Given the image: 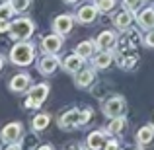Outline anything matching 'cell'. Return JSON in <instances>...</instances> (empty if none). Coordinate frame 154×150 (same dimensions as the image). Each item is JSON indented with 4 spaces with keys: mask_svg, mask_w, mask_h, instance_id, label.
Masks as SVG:
<instances>
[{
    "mask_svg": "<svg viewBox=\"0 0 154 150\" xmlns=\"http://www.w3.org/2000/svg\"><path fill=\"white\" fill-rule=\"evenodd\" d=\"M35 59V45L27 41H18L10 51V60L18 66H27Z\"/></svg>",
    "mask_w": 154,
    "mask_h": 150,
    "instance_id": "obj_1",
    "label": "cell"
},
{
    "mask_svg": "<svg viewBox=\"0 0 154 150\" xmlns=\"http://www.w3.org/2000/svg\"><path fill=\"white\" fill-rule=\"evenodd\" d=\"M33 31H35L33 20L18 18L10 23V31H8V33H10V37L16 39V41H26V39H29L31 35H33Z\"/></svg>",
    "mask_w": 154,
    "mask_h": 150,
    "instance_id": "obj_2",
    "label": "cell"
},
{
    "mask_svg": "<svg viewBox=\"0 0 154 150\" xmlns=\"http://www.w3.org/2000/svg\"><path fill=\"white\" fill-rule=\"evenodd\" d=\"M125 107H127V103H125V98H123V96H119V94H115V96H107V98L103 99V103H102V111H103V115H105V117H109V119L123 115Z\"/></svg>",
    "mask_w": 154,
    "mask_h": 150,
    "instance_id": "obj_3",
    "label": "cell"
},
{
    "mask_svg": "<svg viewBox=\"0 0 154 150\" xmlns=\"http://www.w3.org/2000/svg\"><path fill=\"white\" fill-rule=\"evenodd\" d=\"M47 96H49V84L41 82V84H37V86H33L29 90L27 99H26V107L27 109H39L43 105V101L47 99Z\"/></svg>",
    "mask_w": 154,
    "mask_h": 150,
    "instance_id": "obj_4",
    "label": "cell"
},
{
    "mask_svg": "<svg viewBox=\"0 0 154 150\" xmlns=\"http://www.w3.org/2000/svg\"><path fill=\"white\" fill-rule=\"evenodd\" d=\"M0 139L4 140L6 144L12 142H20V139H23V125L22 123H8L6 127L0 131Z\"/></svg>",
    "mask_w": 154,
    "mask_h": 150,
    "instance_id": "obj_5",
    "label": "cell"
},
{
    "mask_svg": "<svg viewBox=\"0 0 154 150\" xmlns=\"http://www.w3.org/2000/svg\"><path fill=\"white\" fill-rule=\"evenodd\" d=\"M10 90L14 92V94H26V92H29L31 90V78H29V74H26V72L16 74L14 78L10 80Z\"/></svg>",
    "mask_w": 154,
    "mask_h": 150,
    "instance_id": "obj_6",
    "label": "cell"
},
{
    "mask_svg": "<svg viewBox=\"0 0 154 150\" xmlns=\"http://www.w3.org/2000/svg\"><path fill=\"white\" fill-rule=\"evenodd\" d=\"M60 47H63V35H59V33L45 35L41 39V49L45 55H55V53L60 51Z\"/></svg>",
    "mask_w": 154,
    "mask_h": 150,
    "instance_id": "obj_7",
    "label": "cell"
},
{
    "mask_svg": "<svg viewBox=\"0 0 154 150\" xmlns=\"http://www.w3.org/2000/svg\"><path fill=\"white\" fill-rule=\"evenodd\" d=\"M96 49L98 51H113L117 47V35L113 31H102L96 37Z\"/></svg>",
    "mask_w": 154,
    "mask_h": 150,
    "instance_id": "obj_8",
    "label": "cell"
},
{
    "mask_svg": "<svg viewBox=\"0 0 154 150\" xmlns=\"http://www.w3.org/2000/svg\"><path fill=\"white\" fill-rule=\"evenodd\" d=\"M72 27H74V18L68 14H60L55 18V22H53V29H55V33L59 35H66L72 31Z\"/></svg>",
    "mask_w": 154,
    "mask_h": 150,
    "instance_id": "obj_9",
    "label": "cell"
},
{
    "mask_svg": "<svg viewBox=\"0 0 154 150\" xmlns=\"http://www.w3.org/2000/svg\"><path fill=\"white\" fill-rule=\"evenodd\" d=\"M59 127L60 129H74L80 127V109H68L66 113L59 117Z\"/></svg>",
    "mask_w": 154,
    "mask_h": 150,
    "instance_id": "obj_10",
    "label": "cell"
},
{
    "mask_svg": "<svg viewBox=\"0 0 154 150\" xmlns=\"http://www.w3.org/2000/svg\"><path fill=\"white\" fill-rule=\"evenodd\" d=\"M59 59H57L55 55H45V57H41L39 59V63H37V70L41 72L43 76H49L53 74V72L59 68Z\"/></svg>",
    "mask_w": 154,
    "mask_h": 150,
    "instance_id": "obj_11",
    "label": "cell"
},
{
    "mask_svg": "<svg viewBox=\"0 0 154 150\" xmlns=\"http://www.w3.org/2000/svg\"><path fill=\"white\" fill-rule=\"evenodd\" d=\"M98 6L96 4H86V6H82L78 10V14H76V20H78L80 23H84V26H88V23L96 22V18H98Z\"/></svg>",
    "mask_w": 154,
    "mask_h": 150,
    "instance_id": "obj_12",
    "label": "cell"
},
{
    "mask_svg": "<svg viewBox=\"0 0 154 150\" xmlns=\"http://www.w3.org/2000/svg\"><path fill=\"white\" fill-rule=\"evenodd\" d=\"M105 133L107 131H94V133H90V135H88V140H86L88 148L90 150H103L105 144H107V140H109Z\"/></svg>",
    "mask_w": 154,
    "mask_h": 150,
    "instance_id": "obj_13",
    "label": "cell"
},
{
    "mask_svg": "<svg viewBox=\"0 0 154 150\" xmlns=\"http://www.w3.org/2000/svg\"><path fill=\"white\" fill-rule=\"evenodd\" d=\"M94 78H96L94 68H86L84 66V68H80V70L74 74V84L78 88H88V86H92Z\"/></svg>",
    "mask_w": 154,
    "mask_h": 150,
    "instance_id": "obj_14",
    "label": "cell"
},
{
    "mask_svg": "<svg viewBox=\"0 0 154 150\" xmlns=\"http://www.w3.org/2000/svg\"><path fill=\"white\" fill-rule=\"evenodd\" d=\"M84 57H80L78 53H74V55H68L66 59L63 60V66L66 72H70V74H76V72L80 70V68H84Z\"/></svg>",
    "mask_w": 154,
    "mask_h": 150,
    "instance_id": "obj_15",
    "label": "cell"
},
{
    "mask_svg": "<svg viewBox=\"0 0 154 150\" xmlns=\"http://www.w3.org/2000/svg\"><path fill=\"white\" fill-rule=\"evenodd\" d=\"M137 23L140 29H152L154 27V8H144L137 14Z\"/></svg>",
    "mask_w": 154,
    "mask_h": 150,
    "instance_id": "obj_16",
    "label": "cell"
},
{
    "mask_svg": "<svg viewBox=\"0 0 154 150\" xmlns=\"http://www.w3.org/2000/svg\"><path fill=\"white\" fill-rule=\"evenodd\" d=\"M113 59H115V53H111V51H100L98 55L94 57V68H96V70H105L107 66H111Z\"/></svg>",
    "mask_w": 154,
    "mask_h": 150,
    "instance_id": "obj_17",
    "label": "cell"
},
{
    "mask_svg": "<svg viewBox=\"0 0 154 150\" xmlns=\"http://www.w3.org/2000/svg\"><path fill=\"white\" fill-rule=\"evenodd\" d=\"M113 23H115V27H117V29H121V31L131 29V23H133V12L123 10L121 14H117L115 18H113Z\"/></svg>",
    "mask_w": 154,
    "mask_h": 150,
    "instance_id": "obj_18",
    "label": "cell"
},
{
    "mask_svg": "<svg viewBox=\"0 0 154 150\" xmlns=\"http://www.w3.org/2000/svg\"><path fill=\"white\" fill-rule=\"evenodd\" d=\"M152 140H154V127H150V125L140 127L139 133H137V142H139V146H146Z\"/></svg>",
    "mask_w": 154,
    "mask_h": 150,
    "instance_id": "obj_19",
    "label": "cell"
},
{
    "mask_svg": "<svg viewBox=\"0 0 154 150\" xmlns=\"http://www.w3.org/2000/svg\"><path fill=\"white\" fill-rule=\"evenodd\" d=\"M115 55H117V64H119L123 70H131L137 64V60H139L137 55H125V53H121V51H117Z\"/></svg>",
    "mask_w": 154,
    "mask_h": 150,
    "instance_id": "obj_20",
    "label": "cell"
},
{
    "mask_svg": "<svg viewBox=\"0 0 154 150\" xmlns=\"http://www.w3.org/2000/svg\"><path fill=\"white\" fill-rule=\"evenodd\" d=\"M49 123H51L49 113H39V115L33 117V121H31V129L37 131V133H41V131H45V129L49 127Z\"/></svg>",
    "mask_w": 154,
    "mask_h": 150,
    "instance_id": "obj_21",
    "label": "cell"
},
{
    "mask_svg": "<svg viewBox=\"0 0 154 150\" xmlns=\"http://www.w3.org/2000/svg\"><path fill=\"white\" fill-rule=\"evenodd\" d=\"M94 49H96V43L90 41V39H86V41H82V43L76 45L74 53H78L80 57H84V59H90V57L94 55Z\"/></svg>",
    "mask_w": 154,
    "mask_h": 150,
    "instance_id": "obj_22",
    "label": "cell"
},
{
    "mask_svg": "<svg viewBox=\"0 0 154 150\" xmlns=\"http://www.w3.org/2000/svg\"><path fill=\"white\" fill-rule=\"evenodd\" d=\"M125 127H127V119L119 115V117H113V119L109 121V123H107V129H105V131L111 133V135H119V133L123 131Z\"/></svg>",
    "mask_w": 154,
    "mask_h": 150,
    "instance_id": "obj_23",
    "label": "cell"
},
{
    "mask_svg": "<svg viewBox=\"0 0 154 150\" xmlns=\"http://www.w3.org/2000/svg\"><path fill=\"white\" fill-rule=\"evenodd\" d=\"M115 4H117V0H98L96 6H98L100 12H111L115 8Z\"/></svg>",
    "mask_w": 154,
    "mask_h": 150,
    "instance_id": "obj_24",
    "label": "cell"
},
{
    "mask_svg": "<svg viewBox=\"0 0 154 150\" xmlns=\"http://www.w3.org/2000/svg\"><path fill=\"white\" fill-rule=\"evenodd\" d=\"M144 0H123V8L127 12H137L140 6H143Z\"/></svg>",
    "mask_w": 154,
    "mask_h": 150,
    "instance_id": "obj_25",
    "label": "cell"
},
{
    "mask_svg": "<svg viewBox=\"0 0 154 150\" xmlns=\"http://www.w3.org/2000/svg\"><path fill=\"white\" fill-rule=\"evenodd\" d=\"M14 6H12V2H6V4H2L0 6V18L2 20H8L10 16H14Z\"/></svg>",
    "mask_w": 154,
    "mask_h": 150,
    "instance_id": "obj_26",
    "label": "cell"
},
{
    "mask_svg": "<svg viewBox=\"0 0 154 150\" xmlns=\"http://www.w3.org/2000/svg\"><path fill=\"white\" fill-rule=\"evenodd\" d=\"M10 2H12V6H14L16 12H26L27 8H29L31 0H10Z\"/></svg>",
    "mask_w": 154,
    "mask_h": 150,
    "instance_id": "obj_27",
    "label": "cell"
},
{
    "mask_svg": "<svg viewBox=\"0 0 154 150\" xmlns=\"http://www.w3.org/2000/svg\"><path fill=\"white\" fill-rule=\"evenodd\" d=\"M90 121H92V109H90V107L82 109V111H80V127H84V125H88Z\"/></svg>",
    "mask_w": 154,
    "mask_h": 150,
    "instance_id": "obj_28",
    "label": "cell"
},
{
    "mask_svg": "<svg viewBox=\"0 0 154 150\" xmlns=\"http://www.w3.org/2000/svg\"><path fill=\"white\" fill-rule=\"evenodd\" d=\"M143 43H144V47H150V49H154V27H152V29H148V33L144 35Z\"/></svg>",
    "mask_w": 154,
    "mask_h": 150,
    "instance_id": "obj_29",
    "label": "cell"
},
{
    "mask_svg": "<svg viewBox=\"0 0 154 150\" xmlns=\"http://www.w3.org/2000/svg\"><path fill=\"white\" fill-rule=\"evenodd\" d=\"M103 150H121V148H119V142H117L115 139H109V140H107V144H105V148H103Z\"/></svg>",
    "mask_w": 154,
    "mask_h": 150,
    "instance_id": "obj_30",
    "label": "cell"
},
{
    "mask_svg": "<svg viewBox=\"0 0 154 150\" xmlns=\"http://www.w3.org/2000/svg\"><path fill=\"white\" fill-rule=\"evenodd\" d=\"M64 150H90V148H86L84 144H80V142H70V144H66Z\"/></svg>",
    "mask_w": 154,
    "mask_h": 150,
    "instance_id": "obj_31",
    "label": "cell"
},
{
    "mask_svg": "<svg viewBox=\"0 0 154 150\" xmlns=\"http://www.w3.org/2000/svg\"><path fill=\"white\" fill-rule=\"evenodd\" d=\"M4 31H10V23H8V20L0 18V33H4Z\"/></svg>",
    "mask_w": 154,
    "mask_h": 150,
    "instance_id": "obj_32",
    "label": "cell"
},
{
    "mask_svg": "<svg viewBox=\"0 0 154 150\" xmlns=\"http://www.w3.org/2000/svg\"><path fill=\"white\" fill-rule=\"evenodd\" d=\"M4 150H22V144L20 142H12V144H8Z\"/></svg>",
    "mask_w": 154,
    "mask_h": 150,
    "instance_id": "obj_33",
    "label": "cell"
},
{
    "mask_svg": "<svg viewBox=\"0 0 154 150\" xmlns=\"http://www.w3.org/2000/svg\"><path fill=\"white\" fill-rule=\"evenodd\" d=\"M37 150H53L51 144H41V146H37Z\"/></svg>",
    "mask_w": 154,
    "mask_h": 150,
    "instance_id": "obj_34",
    "label": "cell"
},
{
    "mask_svg": "<svg viewBox=\"0 0 154 150\" xmlns=\"http://www.w3.org/2000/svg\"><path fill=\"white\" fill-rule=\"evenodd\" d=\"M2 68H4V57L0 55V70H2Z\"/></svg>",
    "mask_w": 154,
    "mask_h": 150,
    "instance_id": "obj_35",
    "label": "cell"
},
{
    "mask_svg": "<svg viewBox=\"0 0 154 150\" xmlns=\"http://www.w3.org/2000/svg\"><path fill=\"white\" fill-rule=\"evenodd\" d=\"M66 2H70V4H72V2H76V0H66Z\"/></svg>",
    "mask_w": 154,
    "mask_h": 150,
    "instance_id": "obj_36",
    "label": "cell"
},
{
    "mask_svg": "<svg viewBox=\"0 0 154 150\" xmlns=\"http://www.w3.org/2000/svg\"><path fill=\"white\" fill-rule=\"evenodd\" d=\"M131 150H140V148H131Z\"/></svg>",
    "mask_w": 154,
    "mask_h": 150,
    "instance_id": "obj_37",
    "label": "cell"
}]
</instances>
